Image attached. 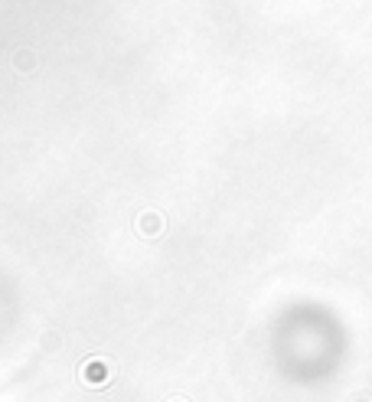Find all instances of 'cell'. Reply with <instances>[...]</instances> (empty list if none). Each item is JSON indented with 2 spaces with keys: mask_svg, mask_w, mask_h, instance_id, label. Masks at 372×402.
I'll return each instance as SVG.
<instances>
[{
  "mask_svg": "<svg viewBox=\"0 0 372 402\" xmlns=\"http://www.w3.org/2000/svg\"><path fill=\"white\" fill-rule=\"evenodd\" d=\"M137 232L147 236V239L160 236V232H163V216H160V213H153V210H144L141 216H137Z\"/></svg>",
  "mask_w": 372,
  "mask_h": 402,
  "instance_id": "7a4b0ae2",
  "label": "cell"
},
{
  "mask_svg": "<svg viewBox=\"0 0 372 402\" xmlns=\"http://www.w3.org/2000/svg\"><path fill=\"white\" fill-rule=\"evenodd\" d=\"M170 402H186V399H170Z\"/></svg>",
  "mask_w": 372,
  "mask_h": 402,
  "instance_id": "277c9868",
  "label": "cell"
},
{
  "mask_svg": "<svg viewBox=\"0 0 372 402\" xmlns=\"http://www.w3.org/2000/svg\"><path fill=\"white\" fill-rule=\"evenodd\" d=\"M13 69H20V72H33V69H36V56H33L29 49H20L17 56H13Z\"/></svg>",
  "mask_w": 372,
  "mask_h": 402,
  "instance_id": "3957f363",
  "label": "cell"
},
{
  "mask_svg": "<svg viewBox=\"0 0 372 402\" xmlns=\"http://www.w3.org/2000/svg\"><path fill=\"white\" fill-rule=\"evenodd\" d=\"M111 376H115V366L108 363V360H98V356L85 360V366H82V383L92 386V389L108 386V383H111Z\"/></svg>",
  "mask_w": 372,
  "mask_h": 402,
  "instance_id": "6da1fadb",
  "label": "cell"
}]
</instances>
